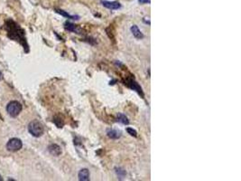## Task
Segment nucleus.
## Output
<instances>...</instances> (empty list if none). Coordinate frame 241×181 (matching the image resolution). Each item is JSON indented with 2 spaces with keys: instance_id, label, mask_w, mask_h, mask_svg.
<instances>
[{
  "instance_id": "nucleus-15",
  "label": "nucleus",
  "mask_w": 241,
  "mask_h": 181,
  "mask_svg": "<svg viewBox=\"0 0 241 181\" xmlns=\"http://www.w3.org/2000/svg\"><path fill=\"white\" fill-rule=\"evenodd\" d=\"M115 171H116L117 175H118L119 177H120V178H124V177L126 175V170H125L124 168H115Z\"/></svg>"
},
{
  "instance_id": "nucleus-9",
  "label": "nucleus",
  "mask_w": 241,
  "mask_h": 181,
  "mask_svg": "<svg viewBox=\"0 0 241 181\" xmlns=\"http://www.w3.org/2000/svg\"><path fill=\"white\" fill-rule=\"evenodd\" d=\"M107 135L108 138L110 139H113V140H118L119 139L122 135V132L119 130H114V129H110V130H108L107 131Z\"/></svg>"
},
{
  "instance_id": "nucleus-1",
  "label": "nucleus",
  "mask_w": 241,
  "mask_h": 181,
  "mask_svg": "<svg viewBox=\"0 0 241 181\" xmlns=\"http://www.w3.org/2000/svg\"><path fill=\"white\" fill-rule=\"evenodd\" d=\"M12 25H7L6 28H8V36L14 35V36H12L11 38L14 39V40H20L21 43L22 41H25L24 37V32L23 30L21 29L20 27L14 22H12Z\"/></svg>"
},
{
  "instance_id": "nucleus-7",
  "label": "nucleus",
  "mask_w": 241,
  "mask_h": 181,
  "mask_svg": "<svg viewBox=\"0 0 241 181\" xmlns=\"http://www.w3.org/2000/svg\"><path fill=\"white\" fill-rule=\"evenodd\" d=\"M64 28L67 31H69V32H72V33H76V34H81V29L78 25H74V24H72L71 22H68V21L64 24Z\"/></svg>"
},
{
  "instance_id": "nucleus-16",
  "label": "nucleus",
  "mask_w": 241,
  "mask_h": 181,
  "mask_svg": "<svg viewBox=\"0 0 241 181\" xmlns=\"http://www.w3.org/2000/svg\"><path fill=\"white\" fill-rule=\"evenodd\" d=\"M126 131H127V133L130 134L131 136H133V137H137V130H134L133 128H127V129H126Z\"/></svg>"
},
{
  "instance_id": "nucleus-8",
  "label": "nucleus",
  "mask_w": 241,
  "mask_h": 181,
  "mask_svg": "<svg viewBox=\"0 0 241 181\" xmlns=\"http://www.w3.org/2000/svg\"><path fill=\"white\" fill-rule=\"evenodd\" d=\"M48 150L50 152V154H52L53 156H60L61 154V149L59 145L57 144H51L49 147H48Z\"/></svg>"
},
{
  "instance_id": "nucleus-5",
  "label": "nucleus",
  "mask_w": 241,
  "mask_h": 181,
  "mask_svg": "<svg viewBox=\"0 0 241 181\" xmlns=\"http://www.w3.org/2000/svg\"><path fill=\"white\" fill-rule=\"evenodd\" d=\"M125 84H126V86H128L130 89L136 91L139 95H141L142 98L144 97V92H143V90H142L141 86L135 81L134 78H126V81H125Z\"/></svg>"
},
{
  "instance_id": "nucleus-17",
  "label": "nucleus",
  "mask_w": 241,
  "mask_h": 181,
  "mask_svg": "<svg viewBox=\"0 0 241 181\" xmlns=\"http://www.w3.org/2000/svg\"><path fill=\"white\" fill-rule=\"evenodd\" d=\"M139 4H149L150 0H138Z\"/></svg>"
},
{
  "instance_id": "nucleus-14",
  "label": "nucleus",
  "mask_w": 241,
  "mask_h": 181,
  "mask_svg": "<svg viewBox=\"0 0 241 181\" xmlns=\"http://www.w3.org/2000/svg\"><path fill=\"white\" fill-rule=\"evenodd\" d=\"M53 122L55 123V125H56L58 128H62V126H63V124H64V121L62 120V118H60V116L54 117Z\"/></svg>"
},
{
  "instance_id": "nucleus-18",
  "label": "nucleus",
  "mask_w": 241,
  "mask_h": 181,
  "mask_svg": "<svg viewBox=\"0 0 241 181\" xmlns=\"http://www.w3.org/2000/svg\"><path fill=\"white\" fill-rule=\"evenodd\" d=\"M2 79H3V74L0 72V80H2Z\"/></svg>"
},
{
  "instance_id": "nucleus-20",
  "label": "nucleus",
  "mask_w": 241,
  "mask_h": 181,
  "mask_svg": "<svg viewBox=\"0 0 241 181\" xmlns=\"http://www.w3.org/2000/svg\"><path fill=\"white\" fill-rule=\"evenodd\" d=\"M0 118H1V116H0Z\"/></svg>"
},
{
  "instance_id": "nucleus-13",
  "label": "nucleus",
  "mask_w": 241,
  "mask_h": 181,
  "mask_svg": "<svg viewBox=\"0 0 241 181\" xmlns=\"http://www.w3.org/2000/svg\"><path fill=\"white\" fill-rule=\"evenodd\" d=\"M56 12L58 14H60V16L64 17H67V18H70V19H79V17L78 16H71L70 14H68L67 12L61 10V9H56Z\"/></svg>"
},
{
  "instance_id": "nucleus-4",
  "label": "nucleus",
  "mask_w": 241,
  "mask_h": 181,
  "mask_svg": "<svg viewBox=\"0 0 241 181\" xmlns=\"http://www.w3.org/2000/svg\"><path fill=\"white\" fill-rule=\"evenodd\" d=\"M22 147H23V142L18 138H13V139L9 140L6 143L7 150L11 151V152H16V151L20 150Z\"/></svg>"
},
{
  "instance_id": "nucleus-6",
  "label": "nucleus",
  "mask_w": 241,
  "mask_h": 181,
  "mask_svg": "<svg viewBox=\"0 0 241 181\" xmlns=\"http://www.w3.org/2000/svg\"><path fill=\"white\" fill-rule=\"evenodd\" d=\"M101 4L103 5V6H105L106 8H108L110 10H118L121 7L120 3L117 2V1H107V0H103L101 1Z\"/></svg>"
},
{
  "instance_id": "nucleus-10",
  "label": "nucleus",
  "mask_w": 241,
  "mask_h": 181,
  "mask_svg": "<svg viewBox=\"0 0 241 181\" xmlns=\"http://www.w3.org/2000/svg\"><path fill=\"white\" fill-rule=\"evenodd\" d=\"M79 180L80 181H89V172L87 168H82L79 172Z\"/></svg>"
},
{
  "instance_id": "nucleus-12",
  "label": "nucleus",
  "mask_w": 241,
  "mask_h": 181,
  "mask_svg": "<svg viewBox=\"0 0 241 181\" xmlns=\"http://www.w3.org/2000/svg\"><path fill=\"white\" fill-rule=\"evenodd\" d=\"M117 121L120 122L124 125H128L129 124V121L127 119V117L125 115V114H122V113H119L117 115Z\"/></svg>"
},
{
  "instance_id": "nucleus-2",
  "label": "nucleus",
  "mask_w": 241,
  "mask_h": 181,
  "mask_svg": "<svg viewBox=\"0 0 241 181\" xmlns=\"http://www.w3.org/2000/svg\"><path fill=\"white\" fill-rule=\"evenodd\" d=\"M28 131L32 136H34L35 138H39L44 133V127L40 121L35 120V121H31L29 123Z\"/></svg>"
},
{
  "instance_id": "nucleus-19",
  "label": "nucleus",
  "mask_w": 241,
  "mask_h": 181,
  "mask_svg": "<svg viewBox=\"0 0 241 181\" xmlns=\"http://www.w3.org/2000/svg\"><path fill=\"white\" fill-rule=\"evenodd\" d=\"M0 180H1V181L3 180V179H2V177H1V175H0Z\"/></svg>"
},
{
  "instance_id": "nucleus-11",
  "label": "nucleus",
  "mask_w": 241,
  "mask_h": 181,
  "mask_svg": "<svg viewBox=\"0 0 241 181\" xmlns=\"http://www.w3.org/2000/svg\"><path fill=\"white\" fill-rule=\"evenodd\" d=\"M130 30H131L133 36H134L137 39H143V38H144V36L143 35V33L141 32L140 29L138 28L137 25H133V26H131Z\"/></svg>"
},
{
  "instance_id": "nucleus-3",
  "label": "nucleus",
  "mask_w": 241,
  "mask_h": 181,
  "mask_svg": "<svg viewBox=\"0 0 241 181\" xmlns=\"http://www.w3.org/2000/svg\"><path fill=\"white\" fill-rule=\"evenodd\" d=\"M22 109H23L22 104H21L19 101H10V102L7 104V106H6V111H7V113H8L11 117H13V118L17 117V116L20 114V112L22 111Z\"/></svg>"
}]
</instances>
